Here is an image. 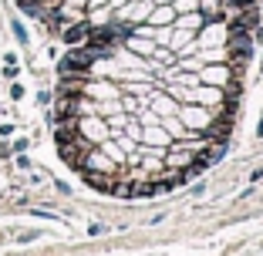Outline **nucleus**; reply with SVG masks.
I'll return each mask as SVG.
<instances>
[{"mask_svg":"<svg viewBox=\"0 0 263 256\" xmlns=\"http://www.w3.org/2000/svg\"><path fill=\"white\" fill-rule=\"evenodd\" d=\"M95 57H98V51H91V47H88V51H71L61 61V71L64 74H81V71H88V64H91Z\"/></svg>","mask_w":263,"mask_h":256,"instance_id":"1","label":"nucleus"},{"mask_svg":"<svg viewBox=\"0 0 263 256\" xmlns=\"http://www.w3.org/2000/svg\"><path fill=\"white\" fill-rule=\"evenodd\" d=\"M230 44H233V54H236V57H247V54H250V44H253V37L247 34V27L233 24V37H230Z\"/></svg>","mask_w":263,"mask_h":256,"instance_id":"2","label":"nucleus"},{"mask_svg":"<svg viewBox=\"0 0 263 256\" xmlns=\"http://www.w3.org/2000/svg\"><path fill=\"white\" fill-rule=\"evenodd\" d=\"M118 41V27H101L91 34V51H98V57L105 54V47H111Z\"/></svg>","mask_w":263,"mask_h":256,"instance_id":"3","label":"nucleus"},{"mask_svg":"<svg viewBox=\"0 0 263 256\" xmlns=\"http://www.w3.org/2000/svg\"><path fill=\"white\" fill-rule=\"evenodd\" d=\"M88 34H91V24H71L68 31H64V41H68V44H81V41L88 37Z\"/></svg>","mask_w":263,"mask_h":256,"instance_id":"4","label":"nucleus"},{"mask_svg":"<svg viewBox=\"0 0 263 256\" xmlns=\"http://www.w3.org/2000/svg\"><path fill=\"white\" fill-rule=\"evenodd\" d=\"M10 27H14V37L21 41V44H27V31H24V24H21V21H14Z\"/></svg>","mask_w":263,"mask_h":256,"instance_id":"5","label":"nucleus"},{"mask_svg":"<svg viewBox=\"0 0 263 256\" xmlns=\"http://www.w3.org/2000/svg\"><path fill=\"white\" fill-rule=\"evenodd\" d=\"M226 4H230V7H253L256 0H226Z\"/></svg>","mask_w":263,"mask_h":256,"instance_id":"6","label":"nucleus"}]
</instances>
